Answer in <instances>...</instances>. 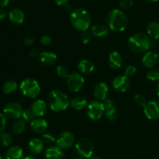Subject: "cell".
<instances>
[{
  "instance_id": "4",
  "label": "cell",
  "mask_w": 159,
  "mask_h": 159,
  "mask_svg": "<svg viewBox=\"0 0 159 159\" xmlns=\"http://www.w3.org/2000/svg\"><path fill=\"white\" fill-rule=\"evenodd\" d=\"M128 46L135 53H144L152 48L150 37L142 33H137L130 36L128 40Z\"/></svg>"
},
{
  "instance_id": "24",
  "label": "cell",
  "mask_w": 159,
  "mask_h": 159,
  "mask_svg": "<svg viewBox=\"0 0 159 159\" xmlns=\"http://www.w3.org/2000/svg\"><path fill=\"white\" fill-rule=\"evenodd\" d=\"M78 68L81 73L85 75H89L93 71L95 68V65L91 61L89 60H82L78 65Z\"/></svg>"
},
{
  "instance_id": "5",
  "label": "cell",
  "mask_w": 159,
  "mask_h": 159,
  "mask_svg": "<svg viewBox=\"0 0 159 159\" xmlns=\"http://www.w3.org/2000/svg\"><path fill=\"white\" fill-rule=\"evenodd\" d=\"M20 90L23 96L28 98H35L40 94V86L38 82L33 79H26L20 84Z\"/></svg>"
},
{
  "instance_id": "31",
  "label": "cell",
  "mask_w": 159,
  "mask_h": 159,
  "mask_svg": "<svg viewBox=\"0 0 159 159\" xmlns=\"http://www.w3.org/2000/svg\"><path fill=\"white\" fill-rule=\"evenodd\" d=\"M57 74L59 77L63 78V79H68V76H69V71L67 68V67L64 66V65H59L57 67Z\"/></svg>"
},
{
  "instance_id": "46",
  "label": "cell",
  "mask_w": 159,
  "mask_h": 159,
  "mask_svg": "<svg viewBox=\"0 0 159 159\" xmlns=\"http://www.w3.org/2000/svg\"><path fill=\"white\" fill-rule=\"evenodd\" d=\"M65 6V8H66V9L67 10H68V11H71L72 10V7H71V6L70 4H67L66 6Z\"/></svg>"
},
{
  "instance_id": "36",
  "label": "cell",
  "mask_w": 159,
  "mask_h": 159,
  "mask_svg": "<svg viewBox=\"0 0 159 159\" xmlns=\"http://www.w3.org/2000/svg\"><path fill=\"white\" fill-rule=\"evenodd\" d=\"M137 72V68L136 67L134 66V65H129L126 68L125 71H124V75L126 77L129 78L132 77V76L134 75Z\"/></svg>"
},
{
  "instance_id": "42",
  "label": "cell",
  "mask_w": 159,
  "mask_h": 159,
  "mask_svg": "<svg viewBox=\"0 0 159 159\" xmlns=\"http://www.w3.org/2000/svg\"><path fill=\"white\" fill-rule=\"evenodd\" d=\"M55 3L58 6H66L69 0H54Z\"/></svg>"
},
{
  "instance_id": "1",
  "label": "cell",
  "mask_w": 159,
  "mask_h": 159,
  "mask_svg": "<svg viewBox=\"0 0 159 159\" xmlns=\"http://www.w3.org/2000/svg\"><path fill=\"white\" fill-rule=\"evenodd\" d=\"M106 22L109 28L116 32H122L127 28L128 20L123 11L115 9L106 16Z\"/></svg>"
},
{
  "instance_id": "19",
  "label": "cell",
  "mask_w": 159,
  "mask_h": 159,
  "mask_svg": "<svg viewBox=\"0 0 159 159\" xmlns=\"http://www.w3.org/2000/svg\"><path fill=\"white\" fill-rule=\"evenodd\" d=\"M158 54L154 51L146 53L142 57V63L147 68H152L157 64L158 61Z\"/></svg>"
},
{
  "instance_id": "16",
  "label": "cell",
  "mask_w": 159,
  "mask_h": 159,
  "mask_svg": "<svg viewBox=\"0 0 159 159\" xmlns=\"http://www.w3.org/2000/svg\"><path fill=\"white\" fill-rule=\"evenodd\" d=\"M40 63L45 66H51L57 60V55L51 51H44L39 54Z\"/></svg>"
},
{
  "instance_id": "32",
  "label": "cell",
  "mask_w": 159,
  "mask_h": 159,
  "mask_svg": "<svg viewBox=\"0 0 159 159\" xmlns=\"http://www.w3.org/2000/svg\"><path fill=\"white\" fill-rule=\"evenodd\" d=\"M147 78L151 81H158L159 80V71L158 69L152 68L149 70L147 73Z\"/></svg>"
},
{
  "instance_id": "34",
  "label": "cell",
  "mask_w": 159,
  "mask_h": 159,
  "mask_svg": "<svg viewBox=\"0 0 159 159\" xmlns=\"http://www.w3.org/2000/svg\"><path fill=\"white\" fill-rule=\"evenodd\" d=\"M134 101L138 106H140V107H145V105L147 104V102H148L147 99H146L145 96H143V95H141V94L135 95Z\"/></svg>"
},
{
  "instance_id": "41",
  "label": "cell",
  "mask_w": 159,
  "mask_h": 159,
  "mask_svg": "<svg viewBox=\"0 0 159 159\" xmlns=\"http://www.w3.org/2000/svg\"><path fill=\"white\" fill-rule=\"evenodd\" d=\"M34 43V38H32V37H25V38L23 39V43H24L25 45H26V46H30V45H32Z\"/></svg>"
},
{
  "instance_id": "22",
  "label": "cell",
  "mask_w": 159,
  "mask_h": 159,
  "mask_svg": "<svg viewBox=\"0 0 159 159\" xmlns=\"http://www.w3.org/2000/svg\"><path fill=\"white\" fill-rule=\"evenodd\" d=\"M28 148L33 154L41 153L43 149V142L38 138H34L30 140L28 144Z\"/></svg>"
},
{
  "instance_id": "38",
  "label": "cell",
  "mask_w": 159,
  "mask_h": 159,
  "mask_svg": "<svg viewBox=\"0 0 159 159\" xmlns=\"http://www.w3.org/2000/svg\"><path fill=\"white\" fill-rule=\"evenodd\" d=\"M91 40L92 36L89 33L87 32V31H84V32L82 33V34H81V40H82V42L84 44L89 43L91 41Z\"/></svg>"
},
{
  "instance_id": "3",
  "label": "cell",
  "mask_w": 159,
  "mask_h": 159,
  "mask_svg": "<svg viewBox=\"0 0 159 159\" xmlns=\"http://www.w3.org/2000/svg\"><path fill=\"white\" fill-rule=\"evenodd\" d=\"M48 102L51 110L54 112H61L66 110L70 106L68 96L61 90H53L48 96Z\"/></svg>"
},
{
  "instance_id": "49",
  "label": "cell",
  "mask_w": 159,
  "mask_h": 159,
  "mask_svg": "<svg viewBox=\"0 0 159 159\" xmlns=\"http://www.w3.org/2000/svg\"><path fill=\"white\" fill-rule=\"evenodd\" d=\"M148 2H158V0H146Z\"/></svg>"
},
{
  "instance_id": "43",
  "label": "cell",
  "mask_w": 159,
  "mask_h": 159,
  "mask_svg": "<svg viewBox=\"0 0 159 159\" xmlns=\"http://www.w3.org/2000/svg\"><path fill=\"white\" fill-rule=\"evenodd\" d=\"M9 2V0H0V6L2 8H4L8 6Z\"/></svg>"
},
{
  "instance_id": "50",
  "label": "cell",
  "mask_w": 159,
  "mask_h": 159,
  "mask_svg": "<svg viewBox=\"0 0 159 159\" xmlns=\"http://www.w3.org/2000/svg\"><path fill=\"white\" fill-rule=\"evenodd\" d=\"M157 93H158V96H159V83L158 85V87H157Z\"/></svg>"
},
{
  "instance_id": "29",
  "label": "cell",
  "mask_w": 159,
  "mask_h": 159,
  "mask_svg": "<svg viewBox=\"0 0 159 159\" xmlns=\"http://www.w3.org/2000/svg\"><path fill=\"white\" fill-rule=\"evenodd\" d=\"M25 127H26V125H25L24 121L22 120H18L13 124L12 130L15 134H20L24 131Z\"/></svg>"
},
{
  "instance_id": "17",
  "label": "cell",
  "mask_w": 159,
  "mask_h": 159,
  "mask_svg": "<svg viewBox=\"0 0 159 159\" xmlns=\"http://www.w3.org/2000/svg\"><path fill=\"white\" fill-rule=\"evenodd\" d=\"M30 127L34 133L41 134L44 133L48 129V123L45 120L37 118V119H34L30 123Z\"/></svg>"
},
{
  "instance_id": "10",
  "label": "cell",
  "mask_w": 159,
  "mask_h": 159,
  "mask_svg": "<svg viewBox=\"0 0 159 159\" xmlns=\"http://www.w3.org/2000/svg\"><path fill=\"white\" fill-rule=\"evenodd\" d=\"M75 137L71 132L64 131L56 140V144L61 149H68L74 144Z\"/></svg>"
},
{
  "instance_id": "21",
  "label": "cell",
  "mask_w": 159,
  "mask_h": 159,
  "mask_svg": "<svg viewBox=\"0 0 159 159\" xmlns=\"http://www.w3.org/2000/svg\"><path fill=\"white\" fill-rule=\"evenodd\" d=\"M64 157H65V153L62 149L57 146L49 148L45 152V158L48 159H61Z\"/></svg>"
},
{
  "instance_id": "6",
  "label": "cell",
  "mask_w": 159,
  "mask_h": 159,
  "mask_svg": "<svg viewBox=\"0 0 159 159\" xmlns=\"http://www.w3.org/2000/svg\"><path fill=\"white\" fill-rule=\"evenodd\" d=\"M105 113V107L103 102L99 100L92 101L87 106V115L93 120H98Z\"/></svg>"
},
{
  "instance_id": "26",
  "label": "cell",
  "mask_w": 159,
  "mask_h": 159,
  "mask_svg": "<svg viewBox=\"0 0 159 159\" xmlns=\"http://www.w3.org/2000/svg\"><path fill=\"white\" fill-rule=\"evenodd\" d=\"M147 34L150 38L158 40L159 38V23L152 22L147 26Z\"/></svg>"
},
{
  "instance_id": "40",
  "label": "cell",
  "mask_w": 159,
  "mask_h": 159,
  "mask_svg": "<svg viewBox=\"0 0 159 159\" xmlns=\"http://www.w3.org/2000/svg\"><path fill=\"white\" fill-rule=\"evenodd\" d=\"M51 42H52V39L50 36L45 35L40 38V43H41V44L44 45V46H48V45L51 44Z\"/></svg>"
},
{
  "instance_id": "14",
  "label": "cell",
  "mask_w": 159,
  "mask_h": 159,
  "mask_svg": "<svg viewBox=\"0 0 159 159\" xmlns=\"http://www.w3.org/2000/svg\"><path fill=\"white\" fill-rule=\"evenodd\" d=\"M109 88L107 85L104 82H99L96 84L93 89V94L94 96L99 101L103 102L106 99H107L108 96Z\"/></svg>"
},
{
  "instance_id": "33",
  "label": "cell",
  "mask_w": 159,
  "mask_h": 159,
  "mask_svg": "<svg viewBox=\"0 0 159 159\" xmlns=\"http://www.w3.org/2000/svg\"><path fill=\"white\" fill-rule=\"evenodd\" d=\"M22 116L24 119V120L27 121V122H32L35 119V115H34V113H33L32 110H29V109L23 110Z\"/></svg>"
},
{
  "instance_id": "44",
  "label": "cell",
  "mask_w": 159,
  "mask_h": 159,
  "mask_svg": "<svg viewBox=\"0 0 159 159\" xmlns=\"http://www.w3.org/2000/svg\"><path fill=\"white\" fill-rule=\"evenodd\" d=\"M30 56L32 57H37V55H39L38 51H37L36 49H32V50H31V51H30Z\"/></svg>"
},
{
  "instance_id": "28",
  "label": "cell",
  "mask_w": 159,
  "mask_h": 159,
  "mask_svg": "<svg viewBox=\"0 0 159 159\" xmlns=\"http://www.w3.org/2000/svg\"><path fill=\"white\" fill-rule=\"evenodd\" d=\"M17 87H18V85L15 81L8 80L3 84L2 90L6 94H10L17 89Z\"/></svg>"
},
{
  "instance_id": "23",
  "label": "cell",
  "mask_w": 159,
  "mask_h": 159,
  "mask_svg": "<svg viewBox=\"0 0 159 159\" xmlns=\"http://www.w3.org/2000/svg\"><path fill=\"white\" fill-rule=\"evenodd\" d=\"M70 106L71 108H73L75 110H83L86 106H88L87 100L83 96H75L70 101Z\"/></svg>"
},
{
  "instance_id": "37",
  "label": "cell",
  "mask_w": 159,
  "mask_h": 159,
  "mask_svg": "<svg viewBox=\"0 0 159 159\" xmlns=\"http://www.w3.org/2000/svg\"><path fill=\"white\" fill-rule=\"evenodd\" d=\"M134 5V0H120V6L124 9H128Z\"/></svg>"
},
{
  "instance_id": "47",
  "label": "cell",
  "mask_w": 159,
  "mask_h": 159,
  "mask_svg": "<svg viewBox=\"0 0 159 159\" xmlns=\"http://www.w3.org/2000/svg\"><path fill=\"white\" fill-rule=\"evenodd\" d=\"M90 159H102V158H101V157L96 155V156H92L91 158H90Z\"/></svg>"
},
{
  "instance_id": "51",
  "label": "cell",
  "mask_w": 159,
  "mask_h": 159,
  "mask_svg": "<svg viewBox=\"0 0 159 159\" xmlns=\"http://www.w3.org/2000/svg\"><path fill=\"white\" fill-rule=\"evenodd\" d=\"M74 159H82V158H74Z\"/></svg>"
},
{
  "instance_id": "9",
  "label": "cell",
  "mask_w": 159,
  "mask_h": 159,
  "mask_svg": "<svg viewBox=\"0 0 159 159\" xmlns=\"http://www.w3.org/2000/svg\"><path fill=\"white\" fill-rule=\"evenodd\" d=\"M5 116L11 119H18L23 114V108L20 103L16 102H11L6 104L4 107Z\"/></svg>"
},
{
  "instance_id": "20",
  "label": "cell",
  "mask_w": 159,
  "mask_h": 159,
  "mask_svg": "<svg viewBox=\"0 0 159 159\" xmlns=\"http://www.w3.org/2000/svg\"><path fill=\"white\" fill-rule=\"evenodd\" d=\"M109 65L113 69H118L122 66L123 58L119 52L117 51H113L110 53L109 56Z\"/></svg>"
},
{
  "instance_id": "12",
  "label": "cell",
  "mask_w": 159,
  "mask_h": 159,
  "mask_svg": "<svg viewBox=\"0 0 159 159\" xmlns=\"http://www.w3.org/2000/svg\"><path fill=\"white\" fill-rule=\"evenodd\" d=\"M113 87L118 92L124 93L130 88V80L125 75H119L115 78L112 82Z\"/></svg>"
},
{
  "instance_id": "25",
  "label": "cell",
  "mask_w": 159,
  "mask_h": 159,
  "mask_svg": "<svg viewBox=\"0 0 159 159\" xmlns=\"http://www.w3.org/2000/svg\"><path fill=\"white\" fill-rule=\"evenodd\" d=\"M92 34L96 37H105L109 34V28L103 24H96L92 27Z\"/></svg>"
},
{
  "instance_id": "48",
  "label": "cell",
  "mask_w": 159,
  "mask_h": 159,
  "mask_svg": "<svg viewBox=\"0 0 159 159\" xmlns=\"http://www.w3.org/2000/svg\"><path fill=\"white\" fill-rule=\"evenodd\" d=\"M23 159H37V158H35L34 157H32V156H27V157H26V158H24Z\"/></svg>"
},
{
  "instance_id": "15",
  "label": "cell",
  "mask_w": 159,
  "mask_h": 159,
  "mask_svg": "<svg viewBox=\"0 0 159 159\" xmlns=\"http://www.w3.org/2000/svg\"><path fill=\"white\" fill-rule=\"evenodd\" d=\"M30 110L34 113L35 116H43L46 113L48 106L44 101L41 99H37L33 102Z\"/></svg>"
},
{
  "instance_id": "8",
  "label": "cell",
  "mask_w": 159,
  "mask_h": 159,
  "mask_svg": "<svg viewBox=\"0 0 159 159\" xmlns=\"http://www.w3.org/2000/svg\"><path fill=\"white\" fill-rule=\"evenodd\" d=\"M85 79L83 76L77 72L70 74L67 79V85L68 89L72 93H77L83 87Z\"/></svg>"
},
{
  "instance_id": "35",
  "label": "cell",
  "mask_w": 159,
  "mask_h": 159,
  "mask_svg": "<svg viewBox=\"0 0 159 159\" xmlns=\"http://www.w3.org/2000/svg\"><path fill=\"white\" fill-rule=\"evenodd\" d=\"M42 140H43V142H44L47 144H51L53 143L56 142V138L54 135L51 133H47L43 134L42 137Z\"/></svg>"
},
{
  "instance_id": "7",
  "label": "cell",
  "mask_w": 159,
  "mask_h": 159,
  "mask_svg": "<svg viewBox=\"0 0 159 159\" xmlns=\"http://www.w3.org/2000/svg\"><path fill=\"white\" fill-rule=\"evenodd\" d=\"M75 149L77 153L83 158H89L93 156V142L88 138H81L76 142Z\"/></svg>"
},
{
  "instance_id": "11",
  "label": "cell",
  "mask_w": 159,
  "mask_h": 159,
  "mask_svg": "<svg viewBox=\"0 0 159 159\" xmlns=\"http://www.w3.org/2000/svg\"><path fill=\"white\" fill-rule=\"evenodd\" d=\"M144 113L149 120H157L159 118V102L149 101L144 107Z\"/></svg>"
},
{
  "instance_id": "52",
  "label": "cell",
  "mask_w": 159,
  "mask_h": 159,
  "mask_svg": "<svg viewBox=\"0 0 159 159\" xmlns=\"http://www.w3.org/2000/svg\"><path fill=\"white\" fill-rule=\"evenodd\" d=\"M0 159H2V157L1 156H0Z\"/></svg>"
},
{
  "instance_id": "45",
  "label": "cell",
  "mask_w": 159,
  "mask_h": 159,
  "mask_svg": "<svg viewBox=\"0 0 159 159\" xmlns=\"http://www.w3.org/2000/svg\"><path fill=\"white\" fill-rule=\"evenodd\" d=\"M6 12H5V10L0 9V20L5 19L6 18Z\"/></svg>"
},
{
  "instance_id": "39",
  "label": "cell",
  "mask_w": 159,
  "mask_h": 159,
  "mask_svg": "<svg viewBox=\"0 0 159 159\" xmlns=\"http://www.w3.org/2000/svg\"><path fill=\"white\" fill-rule=\"evenodd\" d=\"M6 117L5 114L0 113V133L3 132L6 128Z\"/></svg>"
},
{
  "instance_id": "18",
  "label": "cell",
  "mask_w": 159,
  "mask_h": 159,
  "mask_svg": "<svg viewBox=\"0 0 159 159\" xmlns=\"http://www.w3.org/2000/svg\"><path fill=\"white\" fill-rule=\"evenodd\" d=\"M9 20L15 25H20L24 21V12L19 8H14L9 13Z\"/></svg>"
},
{
  "instance_id": "30",
  "label": "cell",
  "mask_w": 159,
  "mask_h": 159,
  "mask_svg": "<svg viewBox=\"0 0 159 159\" xmlns=\"http://www.w3.org/2000/svg\"><path fill=\"white\" fill-rule=\"evenodd\" d=\"M0 141L3 145L8 147L12 144V138L10 134L7 133V132H2L0 134Z\"/></svg>"
},
{
  "instance_id": "13",
  "label": "cell",
  "mask_w": 159,
  "mask_h": 159,
  "mask_svg": "<svg viewBox=\"0 0 159 159\" xmlns=\"http://www.w3.org/2000/svg\"><path fill=\"white\" fill-rule=\"evenodd\" d=\"M104 107H105V116L109 120L113 121L116 119L117 111L114 102L110 99H106L103 101Z\"/></svg>"
},
{
  "instance_id": "53",
  "label": "cell",
  "mask_w": 159,
  "mask_h": 159,
  "mask_svg": "<svg viewBox=\"0 0 159 159\" xmlns=\"http://www.w3.org/2000/svg\"><path fill=\"white\" fill-rule=\"evenodd\" d=\"M43 159H48V158H44Z\"/></svg>"
},
{
  "instance_id": "27",
  "label": "cell",
  "mask_w": 159,
  "mask_h": 159,
  "mask_svg": "<svg viewBox=\"0 0 159 159\" xmlns=\"http://www.w3.org/2000/svg\"><path fill=\"white\" fill-rule=\"evenodd\" d=\"M23 157V149L19 146H13L7 151L6 159H21Z\"/></svg>"
},
{
  "instance_id": "2",
  "label": "cell",
  "mask_w": 159,
  "mask_h": 159,
  "mask_svg": "<svg viewBox=\"0 0 159 159\" xmlns=\"http://www.w3.org/2000/svg\"><path fill=\"white\" fill-rule=\"evenodd\" d=\"M70 22L75 29L84 32L89 28L92 18L88 11L82 8H78L71 12Z\"/></svg>"
}]
</instances>
